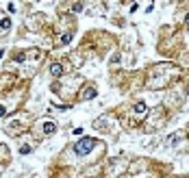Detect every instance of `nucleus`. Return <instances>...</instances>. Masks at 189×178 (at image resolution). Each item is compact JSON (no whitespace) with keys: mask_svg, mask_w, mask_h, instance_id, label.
<instances>
[{"mask_svg":"<svg viewBox=\"0 0 189 178\" xmlns=\"http://www.w3.org/2000/svg\"><path fill=\"white\" fill-rule=\"evenodd\" d=\"M96 146V139H92V137H87V139H80V141L74 146V154H78V156H85L87 152H92V148Z\"/></svg>","mask_w":189,"mask_h":178,"instance_id":"nucleus-1","label":"nucleus"},{"mask_svg":"<svg viewBox=\"0 0 189 178\" xmlns=\"http://www.w3.org/2000/svg\"><path fill=\"white\" fill-rule=\"evenodd\" d=\"M4 115V107H0V117H2Z\"/></svg>","mask_w":189,"mask_h":178,"instance_id":"nucleus-7","label":"nucleus"},{"mask_svg":"<svg viewBox=\"0 0 189 178\" xmlns=\"http://www.w3.org/2000/svg\"><path fill=\"white\" fill-rule=\"evenodd\" d=\"M94 96H96V89L94 87H89V89L83 91V98H94Z\"/></svg>","mask_w":189,"mask_h":178,"instance_id":"nucleus-6","label":"nucleus"},{"mask_svg":"<svg viewBox=\"0 0 189 178\" xmlns=\"http://www.w3.org/2000/svg\"><path fill=\"white\" fill-rule=\"evenodd\" d=\"M44 133H46V135L55 133V124H50V122H44Z\"/></svg>","mask_w":189,"mask_h":178,"instance_id":"nucleus-5","label":"nucleus"},{"mask_svg":"<svg viewBox=\"0 0 189 178\" xmlns=\"http://www.w3.org/2000/svg\"><path fill=\"white\" fill-rule=\"evenodd\" d=\"M135 115H139V117L146 115V104H143V102H139V104L135 107Z\"/></svg>","mask_w":189,"mask_h":178,"instance_id":"nucleus-4","label":"nucleus"},{"mask_svg":"<svg viewBox=\"0 0 189 178\" xmlns=\"http://www.w3.org/2000/svg\"><path fill=\"white\" fill-rule=\"evenodd\" d=\"M61 72H63V68H61L59 63H52L50 65V74H52V76H61Z\"/></svg>","mask_w":189,"mask_h":178,"instance_id":"nucleus-3","label":"nucleus"},{"mask_svg":"<svg viewBox=\"0 0 189 178\" xmlns=\"http://www.w3.org/2000/svg\"><path fill=\"white\" fill-rule=\"evenodd\" d=\"M9 29H11V20H9V17H2V20H0V33H7Z\"/></svg>","mask_w":189,"mask_h":178,"instance_id":"nucleus-2","label":"nucleus"}]
</instances>
